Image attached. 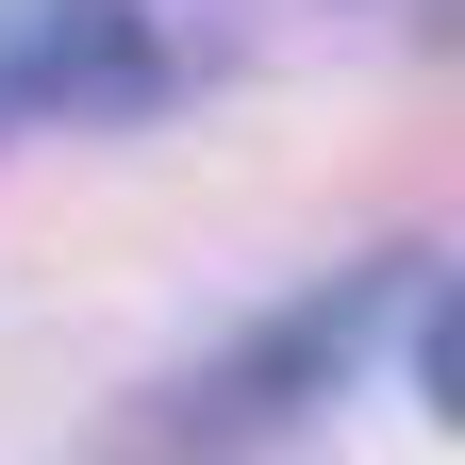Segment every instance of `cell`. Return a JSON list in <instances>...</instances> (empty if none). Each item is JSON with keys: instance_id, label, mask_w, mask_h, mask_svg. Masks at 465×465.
<instances>
[{"instance_id": "1", "label": "cell", "mask_w": 465, "mask_h": 465, "mask_svg": "<svg viewBox=\"0 0 465 465\" xmlns=\"http://www.w3.org/2000/svg\"><path fill=\"white\" fill-rule=\"evenodd\" d=\"M416 266H349L332 300H282L232 366H200V382H166V416L150 432H116V465H232V449H266V432H300V399H332L349 382V349H366V316L399 300Z\"/></svg>"}, {"instance_id": "2", "label": "cell", "mask_w": 465, "mask_h": 465, "mask_svg": "<svg viewBox=\"0 0 465 465\" xmlns=\"http://www.w3.org/2000/svg\"><path fill=\"white\" fill-rule=\"evenodd\" d=\"M166 100V34L150 0H0V134L50 116H134Z\"/></svg>"}]
</instances>
